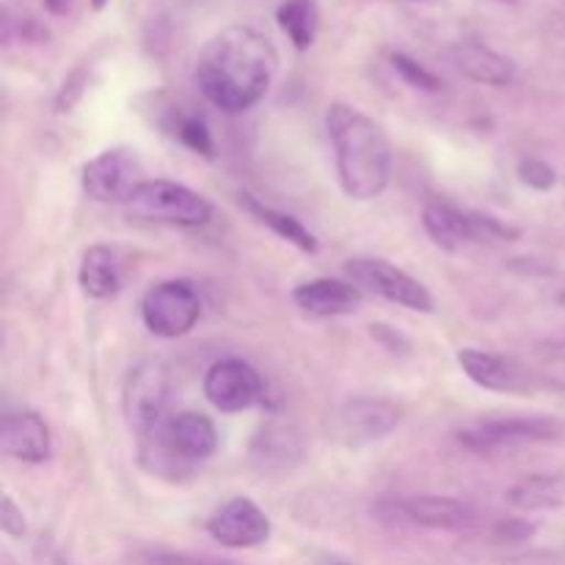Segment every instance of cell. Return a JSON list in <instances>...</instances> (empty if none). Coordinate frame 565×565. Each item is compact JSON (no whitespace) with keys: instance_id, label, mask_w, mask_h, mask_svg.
Masks as SVG:
<instances>
[{"instance_id":"1","label":"cell","mask_w":565,"mask_h":565,"mask_svg":"<svg viewBox=\"0 0 565 565\" xmlns=\"http://www.w3.org/2000/svg\"><path fill=\"white\" fill-rule=\"evenodd\" d=\"M279 70V53L252 25H230L215 33L196 58L199 92L224 114H246L268 94Z\"/></svg>"},{"instance_id":"2","label":"cell","mask_w":565,"mask_h":565,"mask_svg":"<svg viewBox=\"0 0 565 565\" xmlns=\"http://www.w3.org/2000/svg\"><path fill=\"white\" fill-rule=\"evenodd\" d=\"M326 130L337 158L342 191L356 202L381 196L392 180V147L379 125L348 103H331Z\"/></svg>"},{"instance_id":"3","label":"cell","mask_w":565,"mask_h":565,"mask_svg":"<svg viewBox=\"0 0 565 565\" xmlns=\"http://www.w3.org/2000/svg\"><path fill=\"white\" fill-rule=\"evenodd\" d=\"M169 401H171V373L158 359L136 364L127 373L125 381V417L132 434L138 436L141 447H149L163 425L169 423Z\"/></svg>"},{"instance_id":"4","label":"cell","mask_w":565,"mask_h":565,"mask_svg":"<svg viewBox=\"0 0 565 565\" xmlns=\"http://www.w3.org/2000/svg\"><path fill=\"white\" fill-rule=\"evenodd\" d=\"M565 434V425L550 414H533V417H497L478 419L458 430V441L469 452L478 456H494V452H511L519 447L546 445L557 441Z\"/></svg>"},{"instance_id":"5","label":"cell","mask_w":565,"mask_h":565,"mask_svg":"<svg viewBox=\"0 0 565 565\" xmlns=\"http://www.w3.org/2000/svg\"><path fill=\"white\" fill-rule=\"evenodd\" d=\"M125 207L132 218L185 230H196L213 218V204L202 193L174 180H143Z\"/></svg>"},{"instance_id":"6","label":"cell","mask_w":565,"mask_h":565,"mask_svg":"<svg viewBox=\"0 0 565 565\" xmlns=\"http://www.w3.org/2000/svg\"><path fill=\"white\" fill-rule=\"evenodd\" d=\"M423 226L430 241L445 252H461L469 243H511L519 237V230L491 215L467 213L445 202L425 204Z\"/></svg>"},{"instance_id":"7","label":"cell","mask_w":565,"mask_h":565,"mask_svg":"<svg viewBox=\"0 0 565 565\" xmlns=\"http://www.w3.org/2000/svg\"><path fill=\"white\" fill-rule=\"evenodd\" d=\"M143 326L154 337L177 340L185 337L202 318V298L199 290L185 279H169L154 285L141 301Z\"/></svg>"},{"instance_id":"8","label":"cell","mask_w":565,"mask_h":565,"mask_svg":"<svg viewBox=\"0 0 565 565\" xmlns=\"http://www.w3.org/2000/svg\"><path fill=\"white\" fill-rule=\"evenodd\" d=\"M345 276L351 285H356L359 290L375 292V296L386 298V301L397 303V307H406L412 312H434L436 303L430 296L428 287L419 279H414L406 270L395 268L386 259L375 257H356L345 265Z\"/></svg>"},{"instance_id":"9","label":"cell","mask_w":565,"mask_h":565,"mask_svg":"<svg viewBox=\"0 0 565 565\" xmlns=\"http://www.w3.org/2000/svg\"><path fill=\"white\" fill-rule=\"evenodd\" d=\"M141 174V158L136 149H105L83 166V193L99 204H127L143 182Z\"/></svg>"},{"instance_id":"10","label":"cell","mask_w":565,"mask_h":565,"mask_svg":"<svg viewBox=\"0 0 565 565\" xmlns=\"http://www.w3.org/2000/svg\"><path fill=\"white\" fill-rule=\"evenodd\" d=\"M149 447H154V452H163L169 461L202 463L218 447V430H215L213 419L204 414L180 412L171 414L169 423Z\"/></svg>"},{"instance_id":"11","label":"cell","mask_w":565,"mask_h":565,"mask_svg":"<svg viewBox=\"0 0 565 565\" xmlns=\"http://www.w3.org/2000/svg\"><path fill=\"white\" fill-rule=\"evenodd\" d=\"M207 533L226 550H254L270 539V519L248 497H232L207 519Z\"/></svg>"},{"instance_id":"12","label":"cell","mask_w":565,"mask_h":565,"mask_svg":"<svg viewBox=\"0 0 565 565\" xmlns=\"http://www.w3.org/2000/svg\"><path fill=\"white\" fill-rule=\"evenodd\" d=\"M263 379L243 359H221L204 375V397L218 412L237 414L263 401Z\"/></svg>"},{"instance_id":"13","label":"cell","mask_w":565,"mask_h":565,"mask_svg":"<svg viewBox=\"0 0 565 565\" xmlns=\"http://www.w3.org/2000/svg\"><path fill=\"white\" fill-rule=\"evenodd\" d=\"M401 419V408L384 397H353L340 406L334 428L348 447H364L390 436Z\"/></svg>"},{"instance_id":"14","label":"cell","mask_w":565,"mask_h":565,"mask_svg":"<svg viewBox=\"0 0 565 565\" xmlns=\"http://www.w3.org/2000/svg\"><path fill=\"white\" fill-rule=\"evenodd\" d=\"M403 522L428 530H467L478 522V511L456 497H408L392 505Z\"/></svg>"},{"instance_id":"15","label":"cell","mask_w":565,"mask_h":565,"mask_svg":"<svg viewBox=\"0 0 565 565\" xmlns=\"http://www.w3.org/2000/svg\"><path fill=\"white\" fill-rule=\"evenodd\" d=\"M0 452L25 463L50 461L53 439H50L47 423L33 412L6 414L0 425Z\"/></svg>"},{"instance_id":"16","label":"cell","mask_w":565,"mask_h":565,"mask_svg":"<svg viewBox=\"0 0 565 565\" xmlns=\"http://www.w3.org/2000/svg\"><path fill=\"white\" fill-rule=\"evenodd\" d=\"M458 364L467 373L469 381L491 392H522L530 386V373L511 356L502 353L478 351V348H463L458 351Z\"/></svg>"},{"instance_id":"17","label":"cell","mask_w":565,"mask_h":565,"mask_svg":"<svg viewBox=\"0 0 565 565\" xmlns=\"http://www.w3.org/2000/svg\"><path fill=\"white\" fill-rule=\"evenodd\" d=\"M292 301L312 318H340V315L356 312L362 303V290L351 281L312 279L292 290Z\"/></svg>"},{"instance_id":"18","label":"cell","mask_w":565,"mask_h":565,"mask_svg":"<svg viewBox=\"0 0 565 565\" xmlns=\"http://www.w3.org/2000/svg\"><path fill=\"white\" fill-rule=\"evenodd\" d=\"M450 58L463 77L486 86H508L516 77V64L508 55L480 42H461L450 50Z\"/></svg>"},{"instance_id":"19","label":"cell","mask_w":565,"mask_h":565,"mask_svg":"<svg viewBox=\"0 0 565 565\" xmlns=\"http://www.w3.org/2000/svg\"><path fill=\"white\" fill-rule=\"evenodd\" d=\"M77 281H81V290L94 301L114 298L121 290L119 254L108 246L86 248L81 259V270H77Z\"/></svg>"},{"instance_id":"20","label":"cell","mask_w":565,"mask_h":565,"mask_svg":"<svg viewBox=\"0 0 565 565\" xmlns=\"http://www.w3.org/2000/svg\"><path fill=\"white\" fill-rule=\"evenodd\" d=\"M237 202H241V207L246 210L248 215H254L259 224L268 226V230L274 232V235H279L281 241L292 243V246L301 248V252H307V254H315L320 248L318 237H315L312 232L301 224V221L292 218L290 213H281V210L270 207V204H265L263 199H257L254 193H248V191L237 193Z\"/></svg>"},{"instance_id":"21","label":"cell","mask_w":565,"mask_h":565,"mask_svg":"<svg viewBox=\"0 0 565 565\" xmlns=\"http://www.w3.org/2000/svg\"><path fill=\"white\" fill-rule=\"evenodd\" d=\"M505 502L519 511L561 508L565 502V478L563 475H530L505 491Z\"/></svg>"},{"instance_id":"22","label":"cell","mask_w":565,"mask_h":565,"mask_svg":"<svg viewBox=\"0 0 565 565\" xmlns=\"http://www.w3.org/2000/svg\"><path fill=\"white\" fill-rule=\"evenodd\" d=\"M276 22L290 36L292 47L309 50L315 44V39H318L320 28L318 0H285L276 9Z\"/></svg>"},{"instance_id":"23","label":"cell","mask_w":565,"mask_h":565,"mask_svg":"<svg viewBox=\"0 0 565 565\" xmlns=\"http://www.w3.org/2000/svg\"><path fill=\"white\" fill-rule=\"evenodd\" d=\"M163 127L177 138V141L182 143V147L191 149V152L204 154V158H213V152H215L213 136H210L207 125H204L199 116L182 114V110L171 108L169 121H166Z\"/></svg>"},{"instance_id":"24","label":"cell","mask_w":565,"mask_h":565,"mask_svg":"<svg viewBox=\"0 0 565 565\" xmlns=\"http://www.w3.org/2000/svg\"><path fill=\"white\" fill-rule=\"evenodd\" d=\"M390 58H392V66H395L397 75H401L403 81L408 83V86L423 88V92H439V88H441L439 77H436L430 70H425L423 64H417V61H414L412 55L392 53Z\"/></svg>"},{"instance_id":"25","label":"cell","mask_w":565,"mask_h":565,"mask_svg":"<svg viewBox=\"0 0 565 565\" xmlns=\"http://www.w3.org/2000/svg\"><path fill=\"white\" fill-rule=\"evenodd\" d=\"M519 180H522L524 185L535 188V191H552L557 182V174L546 160L527 158L519 163Z\"/></svg>"},{"instance_id":"26","label":"cell","mask_w":565,"mask_h":565,"mask_svg":"<svg viewBox=\"0 0 565 565\" xmlns=\"http://www.w3.org/2000/svg\"><path fill=\"white\" fill-rule=\"evenodd\" d=\"M0 527H3V533L9 535V539H17V541L28 535L25 516H22V511L17 508L14 497L11 494H3V500H0Z\"/></svg>"},{"instance_id":"27","label":"cell","mask_w":565,"mask_h":565,"mask_svg":"<svg viewBox=\"0 0 565 565\" xmlns=\"http://www.w3.org/2000/svg\"><path fill=\"white\" fill-rule=\"evenodd\" d=\"M147 565H235L230 561H215V557H196V555H180V552H154V555L143 557Z\"/></svg>"},{"instance_id":"28","label":"cell","mask_w":565,"mask_h":565,"mask_svg":"<svg viewBox=\"0 0 565 565\" xmlns=\"http://www.w3.org/2000/svg\"><path fill=\"white\" fill-rule=\"evenodd\" d=\"M533 533H535V524L519 522V519L497 524V535H500L502 541H524V539H530Z\"/></svg>"},{"instance_id":"29","label":"cell","mask_w":565,"mask_h":565,"mask_svg":"<svg viewBox=\"0 0 565 565\" xmlns=\"http://www.w3.org/2000/svg\"><path fill=\"white\" fill-rule=\"evenodd\" d=\"M44 6H47L53 14H64L66 11V0H44Z\"/></svg>"},{"instance_id":"30","label":"cell","mask_w":565,"mask_h":565,"mask_svg":"<svg viewBox=\"0 0 565 565\" xmlns=\"http://www.w3.org/2000/svg\"><path fill=\"white\" fill-rule=\"evenodd\" d=\"M108 3H110V0H92V9L94 11H103Z\"/></svg>"},{"instance_id":"31","label":"cell","mask_w":565,"mask_h":565,"mask_svg":"<svg viewBox=\"0 0 565 565\" xmlns=\"http://www.w3.org/2000/svg\"><path fill=\"white\" fill-rule=\"evenodd\" d=\"M557 301H561V303H563V307H565V290L561 292V296H557Z\"/></svg>"},{"instance_id":"32","label":"cell","mask_w":565,"mask_h":565,"mask_svg":"<svg viewBox=\"0 0 565 565\" xmlns=\"http://www.w3.org/2000/svg\"><path fill=\"white\" fill-rule=\"evenodd\" d=\"M334 565H345V563H334Z\"/></svg>"}]
</instances>
